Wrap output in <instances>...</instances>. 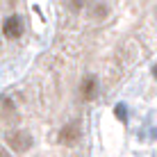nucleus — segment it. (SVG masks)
Wrapping results in <instances>:
<instances>
[{
	"label": "nucleus",
	"instance_id": "1",
	"mask_svg": "<svg viewBox=\"0 0 157 157\" xmlns=\"http://www.w3.org/2000/svg\"><path fill=\"white\" fill-rule=\"evenodd\" d=\"M9 146H12V150H16V153H25V150L32 148V137L28 132H23V130H18V132H12L7 137Z\"/></svg>",
	"mask_w": 157,
	"mask_h": 157
},
{
	"label": "nucleus",
	"instance_id": "2",
	"mask_svg": "<svg viewBox=\"0 0 157 157\" xmlns=\"http://www.w3.org/2000/svg\"><path fill=\"white\" fill-rule=\"evenodd\" d=\"M78 137H80V125L78 123H68V125H64L62 130H59V144H64V146H73L75 141H78Z\"/></svg>",
	"mask_w": 157,
	"mask_h": 157
},
{
	"label": "nucleus",
	"instance_id": "3",
	"mask_svg": "<svg viewBox=\"0 0 157 157\" xmlns=\"http://www.w3.org/2000/svg\"><path fill=\"white\" fill-rule=\"evenodd\" d=\"M2 32L7 39H18L21 34H23V25H21V18L18 16H9L7 21H5L2 25Z\"/></svg>",
	"mask_w": 157,
	"mask_h": 157
},
{
	"label": "nucleus",
	"instance_id": "4",
	"mask_svg": "<svg viewBox=\"0 0 157 157\" xmlns=\"http://www.w3.org/2000/svg\"><path fill=\"white\" fill-rule=\"evenodd\" d=\"M80 94H82L84 100H91L96 96V78L94 75H86L82 80V84H80Z\"/></svg>",
	"mask_w": 157,
	"mask_h": 157
},
{
	"label": "nucleus",
	"instance_id": "5",
	"mask_svg": "<svg viewBox=\"0 0 157 157\" xmlns=\"http://www.w3.org/2000/svg\"><path fill=\"white\" fill-rule=\"evenodd\" d=\"M116 116L121 118V121H125V107L123 105H116Z\"/></svg>",
	"mask_w": 157,
	"mask_h": 157
},
{
	"label": "nucleus",
	"instance_id": "6",
	"mask_svg": "<svg viewBox=\"0 0 157 157\" xmlns=\"http://www.w3.org/2000/svg\"><path fill=\"white\" fill-rule=\"evenodd\" d=\"M68 2H71V7H73V9H80V7L84 5V0H68Z\"/></svg>",
	"mask_w": 157,
	"mask_h": 157
},
{
	"label": "nucleus",
	"instance_id": "7",
	"mask_svg": "<svg viewBox=\"0 0 157 157\" xmlns=\"http://www.w3.org/2000/svg\"><path fill=\"white\" fill-rule=\"evenodd\" d=\"M0 157H9V155H7V150H5L2 146H0Z\"/></svg>",
	"mask_w": 157,
	"mask_h": 157
},
{
	"label": "nucleus",
	"instance_id": "8",
	"mask_svg": "<svg viewBox=\"0 0 157 157\" xmlns=\"http://www.w3.org/2000/svg\"><path fill=\"white\" fill-rule=\"evenodd\" d=\"M153 73H155V78H157V66H155V71H153Z\"/></svg>",
	"mask_w": 157,
	"mask_h": 157
}]
</instances>
